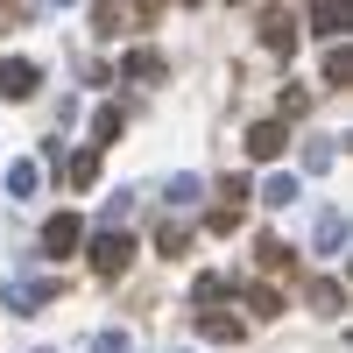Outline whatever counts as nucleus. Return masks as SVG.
Returning a JSON list of instances; mask_svg holds the SVG:
<instances>
[{
	"mask_svg": "<svg viewBox=\"0 0 353 353\" xmlns=\"http://www.w3.org/2000/svg\"><path fill=\"white\" fill-rule=\"evenodd\" d=\"M92 353H134V332H99Z\"/></svg>",
	"mask_w": 353,
	"mask_h": 353,
	"instance_id": "obj_24",
	"label": "nucleus"
},
{
	"mask_svg": "<svg viewBox=\"0 0 353 353\" xmlns=\"http://www.w3.org/2000/svg\"><path fill=\"white\" fill-rule=\"evenodd\" d=\"M176 8H205V0H176Z\"/></svg>",
	"mask_w": 353,
	"mask_h": 353,
	"instance_id": "obj_26",
	"label": "nucleus"
},
{
	"mask_svg": "<svg viewBox=\"0 0 353 353\" xmlns=\"http://www.w3.org/2000/svg\"><path fill=\"white\" fill-rule=\"evenodd\" d=\"M121 128H128V106H121V99H106V106L92 113V149H106V141H121Z\"/></svg>",
	"mask_w": 353,
	"mask_h": 353,
	"instance_id": "obj_10",
	"label": "nucleus"
},
{
	"mask_svg": "<svg viewBox=\"0 0 353 353\" xmlns=\"http://www.w3.org/2000/svg\"><path fill=\"white\" fill-rule=\"evenodd\" d=\"M85 233H92V226H85L78 212H50V219H43V254H50V261H71V254L85 248Z\"/></svg>",
	"mask_w": 353,
	"mask_h": 353,
	"instance_id": "obj_2",
	"label": "nucleus"
},
{
	"mask_svg": "<svg viewBox=\"0 0 353 353\" xmlns=\"http://www.w3.org/2000/svg\"><path fill=\"white\" fill-rule=\"evenodd\" d=\"M325 163H332V141H325V134H318V141H311V149H304V170H325Z\"/></svg>",
	"mask_w": 353,
	"mask_h": 353,
	"instance_id": "obj_25",
	"label": "nucleus"
},
{
	"mask_svg": "<svg viewBox=\"0 0 353 353\" xmlns=\"http://www.w3.org/2000/svg\"><path fill=\"white\" fill-rule=\"evenodd\" d=\"M170 353H191V346H170Z\"/></svg>",
	"mask_w": 353,
	"mask_h": 353,
	"instance_id": "obj_28",
	"label": "nucleus"
},
{
	"mask_svg": "<svg viewBox=\"0 0 353 353\" xmlns=\"http://www.w3.org/2000/svg\"><path fill=\"white\" fill-rule=\"evenodd\" d=\"M261 205H269V212H290V205H297V176H269V184H261Z\"/></svg>",
	"mask_w": 353,
	"mask_h": 353,
	"instance_id": "obj_14",
	"label": "nucleus"
},
{
	"mask_svg": "<svg viewBox=\"0 0 353 353\" xmlns=\"http://www.w3.org/2000/svg\"><path fill=\"white\" fill-rule=\"evenodd\" d=\"M226 297H233L226 276H198V283H191V304H198V311H212V304H226Z\"/></svg>",
	"mask_w": 353,
	"mask_h": 353,
	"instance_id": "obj_17",
	"label": "nucleus"
},
{
	"mask_svg": "<svg viewBox=\"0 0 353 353\" xmlns=\"http://www.w3.org/2000/svg\"><path fill=\"white\" fill-rule=\"evenodd\" d=\"M128 21H134V0H99V14H92V36L106 43V36H121Z\"/></svg>",
	"mask_w": 353,
	"mask_h": 353,
	"instance_id": "obj_9",
	"label": "nucleus"
},
{
	"mask_svg": "<svg viewBox=\"0 0 353 353\" xmlns=\"http://www.w3.org/2000/svg\"><path fill=\"white\" fill-rule=\"evenodd\" d=\"M311 28L325 43H339V28H346V0H311Z\"/></svg>",
	"mask_w": 353,
	"mask_h": 353,
	"instance_id": "obj_13",
	"label": "nucleus"
},
{
	"mask_svg": "<svg viewBox=\"0 0 353 353\" xmlns=\"http://www.w3.org/2000/svg\"><path fill=\"white\" fill-rule=\"evenodd\" d=\"M163 205H170V212H191V205H198V176H170V184H163Z\"/></svg>",
	"mask_w": 353,
	"mask_h": 353,
	"instance_id": "obj_16",
	"label": "nucleus"
},
{
	"mask_svg": "<svg viewBox=\"0 0 353 353\" xmlns=\"http://www.w3.org/2000/svg\"><path fill=\"white\" fill-rule=\"evenodd\" d=\"M128 261H134V241L121 226H106V233H92V276L99 283H113V276H128Z\"/></svg>",
	"mask_w": 353,
	"mask_h": 353,
	"instance_id": "obj_1",
	"label": "nucleus"
},
{
	"mask_svg": "<svg viewBox=\"0 0 353 353\" xmlns=\"http://www.w3.org/2000/svg\"><path fill=\"white\" fill-rule=\"evenodd\" d=\"M283 149H290V128H283V121H254V128H248V156H254V163H269V156H283Z\"/></svg>",
	"mask_w": 353,
	"mask_h": 353,
	"instance_id": "obj_8",
	"label": "nucleus"
},
{
	"mask_svg": "<svg viewBox=\"0 0 353 353\" xmlns=\"http://www.w3.org/2000/svg\"><path fill=\"white\" fill-rule=\"evenodd\" d=\"M219 198H226V205H233V212H241V205H248V198H254V184H248V176H226V184H219Z\"/></svg>",
	"mask_w": 353,
	"mask_h": 353,
	"instance_id": "obj_23",
	"label": "nucleus"
},
{
	"mask_svg": "<svg viewBox=\"0 0 353 353\" xmlns=\"http://www.w3.org/2000/svg\"><path fill=\"white\" fill-rule=\"evenodd\" d=\"M128 78H134V85H156V78H163V57H156V50H128Z\"/></svg>",
	"mask_w": 353,
	"mask_h": 353,
	"instance_id": "obj_18",
	"label": "nucleus"
},
{
	"mask_svg": "<svg viewBox=\"0 0 353 353\" xmlns=\"http://www.w3.org/2000/svg\"><path fill=\"white\" fill-rule=\"evenodd\" d=\"M248 311H254V318H276V311H283V290L254 283V290H248Z\"/></svg>",
	"mask_w": 353,
	"mask_h": 353,
	"instance_id": "obj_20",
	"label": "nucleus"
},
{
	"mask_svg": "<svg viewBox=\"0 0 353 353\" xmlns=\"http://www.w3.org/2000/svg\"><path fill=\"white\" fill-rule=\"evenodd\" d=\"M50 297H57V276H21V283H8V311H21V318L43 311Z\"/></svg>",
	"mask_w": 353,
	"mask_h": 353,
	"instance_id": "obj_4",
	"label": "nucleus"
},
{
	"mask_svg": "<svg viewBox=\"0 0 353 353\" xmlns=\"http://www.w3.org/2000/svg\"><path fill=\"white\" fill-rule=\"evenodd\" d=\"M36 191H43V163H36V156L8 163V198H36Z\"/></svg>",
	"mask_w": 353,
	"mask_h": 353,
	"instance_id": "obj_12",
	"label": "nucleus"
},
{
	"mask_svg": "<svg viewBox=\"0 0 353 353\" xmlns=\"http://www.w3.org/2000/svg\"><path fill=\"white\" fill-rule=\"evenodd\" d=\"M43 92V64L36 57H8L0 64V99H36Z\"/></svg>",
	"mask_w": 353,
	"mask_h": 353,
	"instance_id": "obj_3",
	"label": "nucleus"
},
{
	"mask_svg": "<svg viewBox=\"0 0 353 353\" xmlns=\"http://www.w3.org/2000/svg\"><path fill=\"white\" fill-rule=\"evenodd\" d=\"M50 8H71V0H50Z\"/></svg>",
	"mask_w": 353,
	"mask_h": 353,
	"instance_id": "obj_27",
	"label": "nucleus"
},
{
	"mask_svg": "<svg viewBox=\"0 0 353 353\" xmlns=\"http://www.w3.org/2000/svg\"><path fill=\"white\" fill-rule=\"evenodd\" d=\"M261 43H269L276 57H297V14H290V8H269V14H261Z\"/></svg>",
	"mask_w": 353,
	"mask_h": 353,
	"instance_id": "obj_6",
	"label": "nucleus"
},
{
	"mask_svg": "<svg viewBox=\"0 0 353 353\" xmlns=\"http://www.w3.org/2000/svg\"><path fill=\"white\" fill-rule=\"evenodd\" d=\"M57 170H64L71 191H92V184H99V149H71V156H57Z\"/></svg>",
	"mask_w": 353,
	"mask_h": 353,
	"instance_id": "obj_7",
	"label": "nucleus"
},
{
	"mask_svg": "<svg viewBox=\"0 0 353 353\" xmlns=\"http://www.w3.org/2000/svg\"><path fill=\"white\" fill-rule=\"evenodd\" d=\"M311 311H318V318H339V311H346V297H339V283H332V276H318V283H311Z\"/></svg>",
	"mask_w": 353,
	"mask_h": 353,
	"instance_id": "obj_15",
	"label": "nucleus"
},
{
	"mask_svg": "<svg viewBox=\"0 0 353 353\" xmlns=\"http://www.w3.org/2000/svg\"><path fill=\"white\" fill-rule=\"evenodd\" d=\"M156 254H170V261L191 254V233H184V226H163V233H156Z\"/></svg>",
	"mask_w": 353,
	"mask_h": 353,
	"instance_id": "obj_22",
	"label": "nucleus"
},
{
	"mask_svg": "<svg viewBox=\"0 0 353 353\" xmlns=\"http://www.w3.org/2000/svg\"><path fill=\"white\" fill-rule=\"evenodd\" d=\"M36 353H50V346H36Z\"/></svg>",
	"mask_w": 353,
	"mask_h": 353,
	"instance_id": "obj_29",
	"label": "nucleus"
},
{
	"mask_svg": "<svg viewBox=\"0 0 353 353\" xmlns=\"http://www.w3.org/2000/svg\"><path fill=\"white\" fill-rule=\"evenodd\" d=\"M254 261H261V269H290V241L261 233V241H254Z\"/></svg>",
	"mask_w": 353,
	"mask_h": 353,
	"instance_id": "obj_19",
	"label": "nucleus"
},
{
	"mask_svg": "<svg viewBox=\"0 0 353 353\" xmlns=\"http://www.w3.org/2000/svg\"><path fill=\"white\" fill-rule=\"evenodd\" d=\"M311 248H318V254H325V261H332V254L346 248V219L332 212V205H325V212H318V233H311Z\"/></svg>",
	"mask_w": 353,
	"mask_h": 353,
	"instance_id": "obj_11",
	"label": "nucleus"
},
{
	"mask_svg": "<svg viewBox=\"0 0 353 353\" xmlns=\"http://www.w3.org/2000/svg\"><path fill=\"white\" fill-rule=\"evenodd\" d=\"M198 332H205V339H219V346H241V339H248V318L212 304V311H198Z\"/></svg>",
	"mask_w": 353,
	"mask_h": 353,
	"instance_id": "obj_5",
	"label": "nucleus"
},
{
	"mask_svg": "<svg viewBox=\"0 0 353 353\" xmlns=\"http://www.w3.org/2000/svg\"><path fill=\"white\" fill-rule=\"evenodd\" d=\"M353 78V57H346V43H332L325 50V85H346Z\"/></svg>",
	"mask_w": 353,
	"mask_h": 353,
	"instance_id": "obj_21",
	"label": "nucleus"
}]
</instances>
